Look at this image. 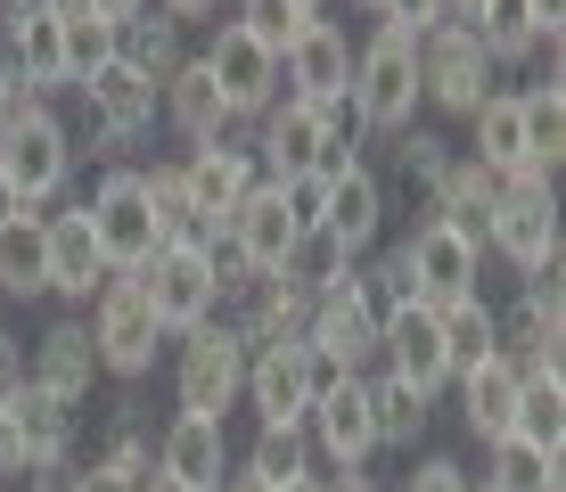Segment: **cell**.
Returning <instances> with one entry per match:
<instances>
[{"instance_id":"55","label":"cell","mask_w":566,"mask_h":492,"mask_svg":"<svg viewBox=\"0 0 566 492\" xmlns=\"http://www.w3.org/2000/svg\"><path fill=\"white\" fill-rule=\"evenodd\" d=\"M280 492H328V477H296V484H280Z\"/></svg>"},{"instance_id":"10","label":"cell","mask_w":566,"mask_h":492,"mask_svg":"<svg viewBox=\"0 0 566 492\" xmlns=\"http://www.w3.org/2000/svg\"><path fill=\"white\" fill-rule=\"evenodd\" d=\"M493 91H501V74H493V57H484L476 33H460V25L419 33V98H427V107H443V115L468 124Z\"/></svg>"},{"instance_id":"18","label":"cell","mask_w":566,"mask_h":492,"mask_svg":"<svg viewBox=\"0 0 566 492\" xmlns=\"http://www.w3.org/2000/svg\"><path fill=\"white\" fill-rule=\"evenodd\" d=\"M378 369H386V378H402V386H419L427 402L452 394L443 328H436V312H427V304H402V312H386V321H378Z\"/></svg>"},{"instance_id":"57","label":"cell","mask_w":566,"mask_h":492,"mask_svg":"<svg viewBox=\"0 0 566 492\" xmlns=\"http://www.w3.org/2000/svg\"><path fill=\"white\" fill-rule=\"evenodd\" d=\"M296 9H312V17H321V0H296Z\"/></svg>"},{"instance_id":"4","label":"cell","mask_w":566,"mask_h":492,"mask_svg":"<svg viewBox=\"0 0 566 492\" xmlns=\"http://www.w3.org/2000/svg\"><path fill=\"white\" fill-rule=\"evenodd\" d=\"M239 394H247V345L230 337V321H206L189 337H172V410L230 427Z\"/></svg>"},{"instance_id":"13","label":"cell","mask_w":566,"mask_h":492,"mask_svg":"<svg viewBox=\"0 0 566 492\" xmlns=\"http://www.w3.org/2000/svg\"><path fill=\"white\" fill-rule=\"evenodd\" d=\"M222 321H230V337L247 345V362H255V353L304 345V321H312V304H304V295L280 280V271H247V280L222 295Z\"/></svg>"},{"instance_id":"19","label":"cell","mask_w":566,"mask_h":492,"mask_svg":"<svg viewBox=\"0 0 566 492\" xmlns=\"http://www.w3.org/2000/svg\"><path fill=\"white\" fill-rule=\"evenodd\" d=\"M230 468H239V443H230L222 419H189V410L165 419V436H156V477H172L189 492H222Z\"/></svg>"},{"instance_id":"14","label":"cell","mask_w":566,"mask_h":492,"mask_svg":"<svg viewBox=\"0 0 566 492\" xmlns=\"http://www.w3.org/2000/svg\"><path fill=\"white\" fill-rule=\"evenodd\" d=\"M304 443L328 460V477L378 460V427H369V378H328L304 410Z\"/></svg>"},{"instance_id":"35","label":"cell","mask_w":566,"mask_h":492,"mask_svg":"<svg viewBox=\"0 0 566 492\" xmlns=\"http://www.w3.org/2000/svg\"><path fill=\"white\" fill-rule=\"evenodd\" d=\"M0 295H25V304H42V295H50L42 213H17V222H0Z\"/></svg>"},{"instance_id":"15","label":"cell","mask_w":566,"mask_h":492,"mask_svg":"<svg viewBox=\"0 0 566 492\" xmlns=\"http://www.w3.org/2000/svg\"><path fill=\"white\" fill-rule=\"evenodd\" d=\"M328 115H337V107H328ZM328 115L280 98L271 115L247 124V156H255L263 181H304V172H328Z\"/></svg>"},{"instance_id":"40","label":"cell","mask_w":566,"mask_h":492,"mask_svg":"<svg viewBox=\"0 0 566 492\" xmlns=\"http://www.w3.org/2000/svg\"><path fill=\"white\" fill-rule=\"evenodd\" d=\"M517 436L566 460V378H525L517 386Z\"/></svg>"},{"instance_id":"32","label":"cell","mask_w":566,"mask_h":492,"mask_svg":"<svg viewBox=\"0 0 566 492\" xmlns=\"http://www.w3.org/2000/svg\"><path fill=\"white\" fill-rule=\"evenodd\" d=\"M115 57H124L132 74H148V83L165 91V83H172V66L189 57V42H181V25H172V17L148 0V9L132 17V25H115Z\"/></svg>"},{"instance_id":"45","label":"cell","mask_w":566,"mask_h":492,"mask_svg":"<svg viewBox=\"0 0 566 492\" xmlns=\"http://www.w3.org/2000/svg\"><path fill=\"white\" fill-rule=\"evenodd\" d=\"M25 386H33V353L17 345V337H0V419L25 402Z\"/></svg>"},{"instance_id":"17","label":"cell","mask_w":566,"mask_h":492,"mask_svg":"<svg viewBox=\"0 0 566 492\" xmlns=\"http://www.w3.org/2000/svg\"><path fill=\"white\" fill-rule=\"evenodd\" d=\"M304 353L321 362V378H369V369H378V321L361 312L354 287H337V295H321V304H312Z\"/></svg>"},{"instance_id":"43","label":"cell","mask_w":566,"mask_h":492,"mask_svg":"<svg viewBox=\"0 0 566 492\" xmlns=\"http://www.w3.org/2000/svg\"><path fill=\"white\" fill-rule=\"evenodd\" d=\"M239 25L255 33L271 57H287V50H296V33L312 25V9H296V0H239Z\"/></svg>"},{"instance_id":"38","label":"cell","mask_w":566,"mask_h":492,"mask_svg":"<svg viewBox=\"0 0 566 492\" xmlns=\"http://www.w3.org/2000/svg\"><path fill=\"white\" fill-rule=\"evenodd\" d=\"M57 50H66V91H83L91 74L115 57V25L91 17L83 0H57Z\"/></svg>"},{"instance_id":"9","label":"cell","mask_w":566,"mask_h":492,"mask_svg":"<svg viewBox=\"0 0 566 492\" xmlns=\"http://www.w3.org/2000/svg\"><path fill=\"white\" fill-rule=\"evenodd\" d=\"M395 263H402L411 304H427V312L460 304V295H484V247L460 239V230H443V222H419L411 239L395 247Z\"/></svg>"},{"instance_id":"51","label":"cell","mask_w":566,"mask_h":492,"mask_svg":"<svg viewBox=\"0 0 566 492\" xmlns=\"http://www.w3.org/2000/svg\"><path fill=\"white\" fill-rule=\"evenodd\" d=\"M83 9H91V17H107V25H132V17L148 9V0H83Z\"/></svg>"},{"instance_id":"60","label":"cell","mask_w":566,"mask_h":492,"mask_svg":"<svg viewBox=\"0 0 566 492\" xmlns=\"http://www.w3.org/2000/svg\"><path fill=\"white\" fill-rule=\"evenodd\" d=\"M0 337H9V321H0Z\"/></svg>"},{"instance_id":"49","label":"cell","mask_w":566,"mask_h":492,"mask_svg":"<svg viewBox=\"0 0 566 492\" xmlns=\"http://www.w3.org/2000/svg\"><path fill=\"white\" fill-rule=\"evenodd\" d=\"M156 9H165L172 25H198V17H213V9H222V0H156Z\"/></svg>"},{"instance_id":"56","label":"cell","mask_w":566,"mask_h":492,"mask_svg":"<svg viewBox=\"0 0 566 492\" xmlns=\"http://www.w3.org/2000/svg\"><path fill=\"white\" fill-rule=\"evenodd\" d=\"M33 492H74L66 477H33Z\"/></svg>"},{"instance_id":"11","label":"cell","mask_w":566,"mask_h":492,"mask_svg":"<svg viewBox=\"0 0 566 492\" xmlns=\"http://www.w3.org/2000/svg\"><path fill=\"white\" fill-rule=\"evenodd\" d=\"M206 74H213V91L230 98V115L239 124H255V115L280 107V57H271L255 33L239 25V17H213V33H206Z\"/></svg>"},{"instance_id":"8","label":"cell","mask_w":566,"mask_h":492,"mask_svg":"<svg viewBox=\"0 0 566 492\" xmlns=\"http://www.w3.org/2000/svg\"><path fill=\"white\" fill-rule=\"evenodd\" d=\"M484 254H501V263L517 271H542L558 263V181H501L493 189V222H484Z\"/></svg>"},{"instance_id":"27","label":"cell","mask_w":566,"mask_h":492,"mask_svg":"<svg viewBox=\"0 0 566 492\" xmlns=\"http://www.w3.org/2000/svg\"><path fill=\"white\" fill-rule=\"evenodd\" d=\"M460 156L476 172H493V181H534V165H525V115H517V91L510 83L468 115V148Z\"/></svg>"},{"instance_id":"33","label":"cell","mask_w":566,"mask_h":492,"mask_svg":"<svg viewBox=\"0 0 566 492\" xmlns=\"http://www.w3.org/2000/svg\"><path fill=\"white\" fill-rule=\"evenodd\" d=\"M493 189H501L493 172H476V165L460 156V165L436 181V197H427V222H443V230H460V239H476V247H484V222H493Z\"/></svg>"},{"instance_id":"16","label":"cell","mask_w":566,"mask_h":492,"mask_svg":"<svg viewBox=\"0 0 566 492\" xmlns=\"http://www.w3.org/2000/svg\"><path fill=\"white\" fill-rule=\"evenodd\" d=\"M172 165H181V189H189V222H198L206 239L230 222V206H239V197L263 181L255 156H247V124L230 132V140H213V148H181Z\"/></svg>"},{"instance_id":"53","label":"cell","mask_w":566,"mask_h":492,"mask_svg":"<svg viewBox=\"0 0 566 492\" xmlns=\"http://www.w3.org/2000/svg\"><path fill=\"white\" fill-rule=\"evenodd\" d=\"M222 492H271V484H255V477H239V468H230V484Z\"/></svg>"},{"instance_id":"46","label":"cell","mask_w":566,"mask_h":492,"mask_svg":"<svg viewBox=\"0 0 566 492\" xmlns=\"http://www.w3.org/2000/svg\"><path fill=\"white\" fill-rule=\"evenodd\" d=\"M66 484H74V492H140L148 477H132V468H115V460H99V451H91L83 468H66Z\"/></svg>"},{"instance_id":"47","label":"cell","mask_w":566,"mask_h":492,"mask_svg":"<svg viewBox=\"0 0 566 492\" xmlns=\"http://www.w3.org/2000/svg\"><path fill=\"white\" fill-rule=\"evenodd\" d=\"M378 25H395V33H436L443 25V0H378Z\"/></svg>"},{"instance_id":"5","label":"cell","mask_w":566,"mask_h":492,"mask_svg":"<svg viewBox=\"0 0 566 492\" xmlns=\"http://www.w3.org/2000/svg\"><path fill=\"white\" fill-rule=\"evenodd\" d=\"M140 295H148V312H156V328H165V345L172 337H189V328H206V321H222V280H213V263H206V239H172V247H156L140 271Z\"/></svg>"},{"instance_id":"34","label":"cell","mask_w":566,"mask_h":492,"mask_svg":"<svg viewBox=\"0 0 566 492\" xmlns=\"http://www.w3.org/2000/svg\"><path fill=\"white\" fill-rule=\"evenodd\" d=\"M484 492H566V460L525 436L484 443Z\"/></svg>"},{"instance_id":"31","label":"cell","mask_w":566,"mask_h":492,"mask_svg":"<svg viewBox=\"0 0 566 492\" xmlns=\"http://www.w3.org/2000/svg\"><path fill=\"white\" fill-rule=\"evenodd\" d=\"M517 115H525V165L534 181H558V156H566V83H510Z\"/></svg>"},{"instance_id":"42","label":"cell","mask_w":566,"mask_h":492,"mask_svg":"<svg viewBox=\"0 0 566 492\" xmlns=\"http://www.w3.org/2000/svg\"><path fill=\"white\" fill-rule=\"evenodd\" d=\"M140 181H148V206H156V230H165V247H172V239H206V230L189 222L181 165H140Z\"/></svg>"},{"instance_id":"58","label":"cell","mask_w":566,"mask_h":492,"mask_svg":"<svg viewBox=\"0 0 566 492\" xmlns=\"http://www.w3.org/2000/svg\"><path fill=\"white\" fill-rule=\"evenodd\" d=\"M354 9H369V17H378V0H354Z\"/></svg>"},{"instance_id":"23","label":"cell","mask_w":566,"mask_h":492,"mask_svg":"<svg viewBox=\"0 0 566 492\" xmlns=\"http://www.w3.org/2000/svg\"><path fill=\"white\" fill-rule=\"evenodd\" d=\"M386 213H395V206H386V181L369 165H345V172H328V181H321V230L354 254V263L386 239Z\"/></svg>"},{"instance_id":"25","label":"cell","mask_w":566,"mask_h":492,"mask_svg":"<svg viewBox=\"0 0 566 492\" xmlns=\"http://www.w3.org/2000/svg\"><path fill=\"white\" fill-rule=\"evenodd\" d=\"M9 427H17V451H25V477H66L74 468V443H83V410L74 402L25 386V402L9 410Z\"/></svg>"},{"instance_id":"44","label":"cell","mask_w":566,"mask_h":492,"mask_svg":"<svg viewBox=\"0 0 566 492\" xmlns=\"http://www.w3.org/2000/svg\"><path fill=\"white\" fill-rule=\"evenodd\" d=\"M402 492H468V468L452 460V451H411V477H402Z\"/></svg>"},{"instance_id":"50","label":"cell","mask_w":566,"mask_h":492,"mask_svg":"<svg viewBox=\"0 0 566 492\" xmlns=\"http://www.w3.org/2000/svg\"><path fill=\"white\" fill-rule=\"evenodd\" d=\"M9 477H25V451H17V427L0 419V484H9Z\"/></svg>"},{"instance_id":"12","label":"cell","mask_w":566,"mask_h":492,"mask_svg":"<svg viewBox=\"0 0 566 492\" xmlns=\"http://www.w3.org/2000/svg\"><path fill=\"white\" fill-rule=\"evenodd\" d=\"M345 91H354V33L337 17H312L296 33V50L280 57V98L328 115V107H345Z\"/></svg>"},{"instance_id":"7","label":"cell","mask_w":566,"mask_h":492,"mask_svg":"<svg viewBox=\"0 0 566 492\" xmlns=\"http://www.w3.org/2000/svg\"><path fill=\"white\" fill-rule=\"evenodd\" d=\"M74 98H83V140H91L99 165H124V148H140L156 132V83H148V74H132L124 57H107Z\"/></svg>"},{"instance_id":"59","label":"cell","mask_w":566,"mask_h":492,"mask_svg":"<svg viewBox=\"0 0 566 492\" xmlns=\"http://www.w3.org/2000/svg\"><path fill=\"white\" fill-rule=\"evenodd\" d=\"M468 492H484V477H468Z\"/></svg>"},{"instance_id":"2","label":"cell","mask_w":566,"mask_h":492,"mask_svg":"<svg viewBox=\"0 0 566 492\" xmlns=\"http://www.w3.org/2000/svg\"><path fill=\"white\" fill-rule=\"evenodd\" d=\"M345 115L369 132V140H395V132L419 124V42L395 25H378L354 50V91H345Z\"/></svg>"},{"instance_id":"26","label":"cell","mask_w":566,"mask_h":492,"mask_svg":"<svg viewBox=\"0 0 566 492\" xmlns=\"http://www.w3.org/2000/svg\"><path fill=\"white\" fill-rule=\"evenodd\" d=\"M222 239L239 247V263H247V271H280V263H287V247H296L304 230H296V213H287L280 181H255V189L239 197V206H230Z\"/></svg>"},{"instance_id":"36","label":"cell","mask_w":566,"mask_h":492,"mask_svg":"<svg viewBox=\"0 0 566 492\" xmlns=\"http://www.w3.org/2000/svg\"><path fill=\"white\" fill-rule=\"evenodd\" d=\"M443 328V362H452V378H468L476 362H493V337H501V312L484 304V295H460V304L436 312Z\"/></svg>"},{"instance_id":"37","label":"cell","mask_w":566,"mask_h":492,"mask_svg":"<svg viewBox=\"0 0 566 492\" xmlns=\"http://www.w3.org/2000/svg\"><path fill=\"white\" fill-rule=\"evenodd\" d=\"M280 280L304 295V304H321V295H337L345 280H354V254H345L328 230H304L296 247H287V263H280Z\"/></svg>"},{"instance_id":"39","label":"cell","mask_w":566,"mask_h":492,"mask_svg":"<svg viewBox=\"0 0 566 492\" xmlns=\"http://www.w3.org/2000/svg\"><path fill=\"white\" fill-rule=\"evenodd\" d=\"M239 477H255V484H296V477H312V443H304V427H255L247 436V451H239Z\"/></svg>"},{"instance_id":"48","label":"cell","mask_w":566,"mask_h":492,"mask_svg":"<svg viewBox=\"0 0 566 492\" xmlns=\"http://www.w3.org/2000/svg\"><path fill=\"white\" fill-rule=\"evenodd\" d=\"M25 98H33V91H25V83H17V66H9V50H0V124H9V115H17V107H25Z\"/></svg>"},{"instance_id":"6","label":"cell","mask_w":566,"mask_h":492,"mask_svg":"<svg viewBox=\"0 0 566 492\" xmlns=\"http://www.w3.org/2000/svg\"><path fill=\"white\" fill-rule=\"evenodd\" d=\"M83 213H91V239H99L107 271H140L148 254L165 247V230H156V206H148L140 165H99V181H91Z\"/></svg>"},{"instance_id":"20","label":"cell","mask_w":566,"mask_h":492,"mask_svg":"<svg viewBox=\"0 0 566 492\" xmlns=\"http://www.w3.org/2000/svg\"><path fill=\"white\" fill-rule=\"evenodd\" d=\"M156 124H165L181 148H213V140H230V132H239V115H230V98L213 91V74H206L198 50H189L181 66H172V83L156 91Z\"/></svg>"},{"instance_id":"3","label":"cell","mask_w":566,"mask_h":492,"mask_svg":"<svg viewBox=\"0 0 566 492\" xmlns=\"http://www.w3.org/2000/svg\"><path fill=\"white\" fill-rule=\"evenodd\" d=\"M83 328H91V353H99V378H115V386H140L156 369V353H165V328H156V312H148L132 271H107L99 280V295L83 304Z\"/></svg>"},{"instance_id":"52","label":"cell","mask_w":566,"mask_h":492,"mask_svg":"<svg viewBox=\"0 0 566 492\" xmlns=\"http://www.w3.org/2000/svg\"><path fill=\"white\" fill-rule=\"evenodd\" d=\"M17 213H25V206H17V189L0 181V222H17Z\"/></svg>"},{"instance_id":"28","label":"cell","mask_w":566,"mask_h":492,"mask_svg":"<svg viewBox=\"0 0 566 492\" xmlns=\"http://www.w3.org/2000/svg\"><path fill=\"white\" fill-rule=\"evenodd\" d=\"M517 369L510 362H476L468 378H452V394H460V427L476 443H501V436H517Z\"/></svg>"},{"instance_id":"41","label":"cell","mask_w":566,"mask_h":492,"mask_svg":"<svg viewBox=\"0 0 566 492\" xmlns=\"http://www.w3.org/2000/svg\"><path fill=\"white\" fill-rule=\"evenodd\" d=\"M395 165H402V181H411L419 197H436V181L460 165V148L443 140V132H419L411 124V132H395Z\"/></svg>"},{"instance_id":"1","label":"cell","mask_w":566,"mask_h":492,"mask_svg":"<svg viewBox=\"0 0 566 492\" xmlns=\"http://www.w3.org/2000/svg\"><path fill=\"white\" fill-rule=\"evenodd\" d=\"M0 181L17 189V206L42 213L66 197L74 181V124L50 107V98H25V107L0 124Z\"/></svg>"},{"instance_id":"30","label":"cell","mask_w":566,"mask_h":492,"mask_svg":"<svg viewBox=\"0 0 566 492\" xmlns=\"http://www.w3.org/2000/svg\"><path fill=\"white\" fill-rule=\"evenodd\" d=\"M493 362H510L517 378H566V328L558 321H534L525 304L501 312V337H493Z\"/></svg>"},{"instance_id":"29","label":"cell","mask_w":566,"mask_h":492,"mask_svg":"<svg viewBox=\"0 0 566 492\" xmlns=\"http://www.w3.org/2000/svg\"><path fill=\"white\" fill-rule=\"evenodd\" d=\"M427 419H436V402H427L419 386L369 369V427H378V451H427Z\"/></svg>"},{"instance_id":"22","label":"cell","mask_w":566,"mask_h":492,"mask_svg":"<svg viewBox=\"0 0 566 492\" xmlns=\"http://www.w3.org/2000/svg\"><path fill=\"white\" fill-rule=\"evenodd\" d=\"M42 254H50V295L66 312H83L91 295H99V280H107V254H99V239H91V213L83 206L42 213Z\"/></svg>"},{"instance_id":"21","label":"cell","mask_w":566,"mask_h":492,"mask_svg":"<svg viewBox=\"0 0 566 492\" xmlns=\"http://www.w3.org/2000/svg\"><path fill=\"white\" fill-rule=\"evenodd\" d=\"M321 362H312L304 345H280V353H255L247 362V394L239 402L255 410V427H304V410H312V394H321Z\"/></svg>"},{"instance_id":"24","label":"cell","mask_w":566,"mask_h":492,"mask_svg":"<svg viewBox=\"0 0 566 492\" xmlns=\"http://www.w3.org/2000/svg\"><path fill=\"white\" fill-rule=\"evenodd\" d=\"M25 353H33V386L57 394V402H74V410H83L91 394H99V353H91L83 312H57V321H50Z\"/></svg>"},{"instance_id":"54","label":"cell","mask_w":566,"mask_h":492,"mask_svg":"<svg viewBox=\"0 0 566 492\" xmlns=\"http://www.w3.org/2000/svg\"><path fill=\"white\" fill-rule=\"evenodd\" d=\"M140 492H189V484H172V477H156V468H148V484Z\"/></svg>"}]
</instances>
